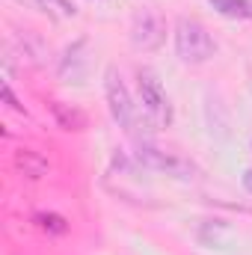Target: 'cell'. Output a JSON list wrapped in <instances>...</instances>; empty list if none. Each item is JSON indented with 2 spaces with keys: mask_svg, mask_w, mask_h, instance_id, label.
<instances>
[{
  "mask_svg": "<svg viewBox=\"0 0 252 255\" xmlns=\"http://www.w3.org/2000/svg\"><path fill=\"white\" fill-rule=\"evenodd\" d=\"M175 51L178 57L190 65H199V63H208L217 51L208 27L196 18H178L175 24Z\"/></svg>",
  "mask_w": 252,
  "mask_h": 255,
  "instance_id": "cell-1",
  "label": "cell"
},
{
  "mask_svg": "<svg viewBox=\"0 0 252 255\" xmlns=\"http://www.w3.org/2000/svg\"><path fill=\"white\" fill-rule=\"evenodd\" d=\"M104 92H107V104H110V113L113 119L119 122V128H125L127 133L133 136L136 125H139V110L127 92V86L122 83V74L116 68H107V80H104Z\"/></svg>",
  "mask_w": 252,
  "mask_h": 255,
  "instance_id": "cell-2",
  "label": "cell"
},
{
  "mask_svg": "<svg viewBox=\"0 0 252 255\" xmlns=\"http://www.w3.org/2000/svg\"><path fill=\"white\" fill-rule=\"evenodd\" d=\"M136 160L154 172H166V175H175V178H196V166L190 163L187 157L175 154V151H163L151 142H139L136 145Z\"/></svg>",
  "mask_w": 252,
  "mask_h": 255,
  "instance_id": "cell-3",
  "label": "cell"
},
{
  "mask_svg": "<svg viewBox=\"0 0 252 255\" xmlns=\"http://www.w3.org/2000/svg\"><path fill=\"white\" fill-rule=\"evenodd\" d=\"M166 39V24L154 9H142L133 15L130 24V42L136 51H157Z\"/></svg>",
  "mask_w": 252,
  "mask_h": 255,
  "instance_id": "cell-4",
  "label": "cell"
},
{
  "mask_svg": "<svg viewBox=\"0 0 252 255\" xmlns=\"http://www.w3.org/2000/svg\"><path fill=\"white\" fill-rule=\"evenodd\" d=\"M136 80H139V101H142V110H145L157 125H169V122H172V107H169V98H166V92L160 89L157 77L142 68V71L136 74Z\"/></svg>",
  "mask_w": 252,
  "mask_h": 255,
  "instance_id": "cell-5",
  "label": "cell"
},
{
  "mask_svg": "<svg viewBox=\"0 0 252 255\" xmlns=\"http://www.w3.org/2000/svg\"><path fill=\"white\" fill-rule=\"evenodd\" d=\"M51 116L63 130H86V125H89L83 110H77L71 104H63V101H51Z\"/></svg>",
  "mask_w": 252,
  "mask_h": 255,
  "instance_id": "cell-6",
  "label": "cell"
},
{
  "mask_svg": "<svg viewBox=\"0 0 252 255\" xmlns=\"http://www.w3.org/2000/svg\"><path fill=\"white\" fill-rule=\"evenodd\" d=\"M15 166H18L27 178H42V175L48 172V160H45L39 151H33V148H18V151H15Z\"/></svg>",
  "mask_w": 252,
  "mask_h": 255,
  "instance_id": "cell-7",
  "label": "cell"
},
{
  "mask_svg": "<svg viewBox=\"0 0 252 255\" xmlns=\"http://www.w3.org/2000/svg\"><path fill=\"white\" fill-rule=\"evenodd\" d=\"M226 18H252V0H208Z\"/></svg>",
  "mask_w": 252,
  "mask_h": 255,
  "instance_id": "cell-8",
  "label": "cell"
},
{
  "mask_svg": "<svg viewBox=\"0 0 252 255\" xmlns=\"http://www.w3.org/2000/svg\"><path fill=\"white\" fill-rule=\"evenodd\" d=\"M36 226L45 229V232H54V235H63L65 229H68L65 220L63 217H57V214H39V217H36Z\"/></svg>",
  "mask_w": 252,
  "mask_h": 255,
  "instance_id": "cell-9",
  "label": "cell"
},
{
  "mask_svg": "<svg viewBox=\"0 0 252 255\" xmlns=\"http://www.w3.org/2000/svg\"><path fill=\"white\" fill-rule=\"evenodd\" d=\"M39 3H45L48 9H60L63 15H74V12H77L71 0H39Z\"/></svg>",
  "mask_w": 252,
  "mask_h": 255,
  "instance_id": "cell-10",
  "label": "cell"
},
{
  "mask_svg": "<svg viewBox=\"0 0 252 255\" xmlns=\"http://www.w3.org/2000/svg\"><path fill=\"white\" fill-rule=\"evenodd\" d=\"M3 101H6V104H9V107L15 110V113H21V116H27V110H24V107L18 104V98L12 95V89H9V83H3Z\"/></svg>",
  "mask_w": 252,
  "mask_h": 255,
  "instance_id": "cell-11",
  "label": "cell"
},
{
  "mask_svg": "<svg viewBox=\"0 0 252 255\" xmlns=\"http://www.w3.org/2000/svg\"><path fill=\"white\" fill-rule=\"evenodd\" d=\"M244 187H247V193H252V169L244 172Z\"/></svg>",
  "mask_w": 252,
  "mask_h": 255,
  "instance_id": "cell-12",
  "label": "cell"
}]
</instances>
